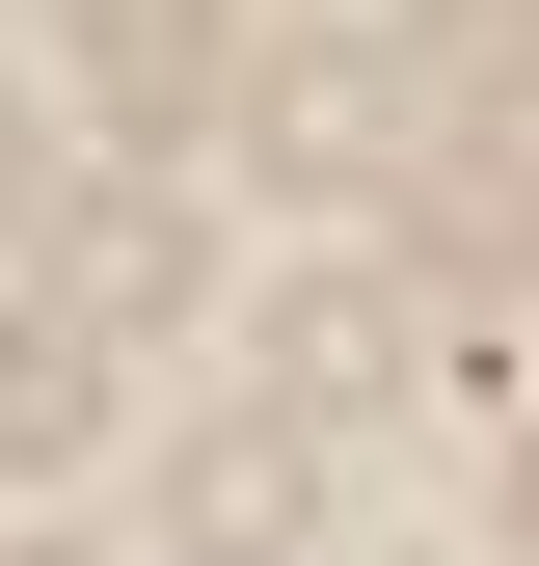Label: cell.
<instances>
[{"mask_svg":"<svg viewBox=\"0 0 539 566\" xmlns=\"http://www.w3.org/2000/svg\"><path fill=\"white\" fill-rule=\"evenodd\" d=\"M404 82H432V163H404V243H432V297L539 270V28H512V0H432V28H404Z\"/></svg>","mask_w":539,"mask_h":566,"instance_id":"cell-1","label":"cell"},{"mask_svg":"<svg viewBox=\"0 0 539 566\" xmlns=\"http://www.w3.org/2000/svg\"><path fill=\"white\" fill-rule=\"evenodd\" d=\"M243 135H270V189H324V217H404V163H432V82L351 28H297V54H243Z\"/></svg>","mask_w":539,"mask_h":566,"instance_id":"cell-2","label":"cell"},{"mask_svg":"<svg viewBox=\"0 0 539 566\" xmlns=\"http://www.w3.org/2000/svg\"><path fill=\"white\" fill-rule=\"evenodd\" d=\"M189 297H216V243H189V189H82V243H54V324H108V350H162Z\"/></svg>","mask_w":539,"mask_h":566,"instance_id":"cell-3","label":"cell"},{"mask_svg":"<svg viewBox=\"0 0 539 566\" xmlns=\"http://www.w3.org/2000/svg\"><path fill=\"white\" fill-rule=\"evenodd\" d=\"M54 54H82L135 135H189V108L243 82V0H54Z\"/></svg>","mask_w":539,"mask_h":566,"instance_id":"cell-4","label":"cell"},{"mask_svg":"<svg viewBox=\"0 0 539 566\" xmlns=\"http://www.w3.org/2000/svg\"><path fill=\"white\" fill-rule=\"evenodd\" d=\"M404 350H432V297L324 270V297H270V405H404Z\"/></svg>","mask_w":539,"mask_h":566,"instance_id":"cell-5","label":"cell"},{"mask_svg":"<svg viewBox=\"0 0 539 566\" xmlns=\"http://www.w3.org/2000/svg\"><path fill=\"white\" fill-rule=\"evenodd\" d=\"M297 513H324L297 432H189V459H162V539H189V566H297Z\"/></svg>","mask_w":539,"mask_h":566,"instance_id":"cell-6","label":"cell"},{"mask_svg":"<svg viewBox=\"0 0 539 566\" xmlns=\"http://www.w3.org/2000/svg\"><path fill=\"white\" fill-rule=\"evenodd\" d=\"M82 432H108V324H54V297H28V324H0V485L82 459Z\"/></svg>","mask_w":539,"mask_h":566,"instance_id":"cell-7","label":"cell"},{"mask_svg":"<svg viewBox=\"0 0 539 566\" xmlns=\"http://www.w3.org/2000/svg\"><path fill=\"white\" fill-rule=\"evenodd\" d=\"M0 217H28V108H0Z\"/></svg>","mask_w":539,"mask_h":566,"instance_id":"cell-8","label":"cell"},{"mask_svg":"<svg viewBox=\"0 0 539 566\" xmlns=\"http://www.w3.org/2000/svg\"><path fill=\"white\" fill-rule=\"evenodd\" d=\"M28 566H108V539H28Z\"/></svg>","mask_w":539,"mask_h":566,"instance_id":"cell-9","label":"cell"},{"mask_svg":"<svg viewBox=\"0 0 539 566\" xmlns=\"http://www.w3.org/2000/svg\"><path fill=\"white\" fill-rule=\"evenodd\" d=\"M512 513H539V432H512Z\"/></svg>","mask_w":539,"mask_h":566,"instance_id":"cell-10","label":"cell"}]
</instances>
